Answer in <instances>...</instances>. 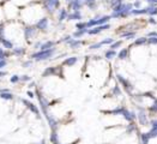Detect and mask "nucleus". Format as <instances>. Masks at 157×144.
Listing matches in <instances>:
<instances>
[{
    "mask_svg": "<svg viewBox=\"0 0 157 144\" xmlns=\"http://www.w3.org/2000/svg\"><path fill=\"white\" fill-rule=\"evenodd\" d=\"M10 82H11L12 84H16V83L21 82V76H18V75H13L12 77L10 78Z\"/></svg>",
    "mask_w": 157,
    "mask_h": 144,
    "instance_id": "34",
    "label": "nucleus"
},
{
    "mask_svg": "<svg viewBox=\"0 0 157 144\" xmlns=\"http://www.w3.org/2000/svg\"><path fill=\"white\" fill-rule=\"evenodd\" d=\"M26 95L30 97V99H33V97H35V92L34 91H30V90H28V92H26Z\"/></svg>",
    "mask_w": 157,
    "mask_h": 144,
    "instance_id": "43",
    "label": "nucleus"
},
{
    "mask_svg": "<svg viewBox=\"0 0 157 144\" xmlns=\"http://www.w3.org/2000/svg\"><path fill=\"white\" fill-rule=\"evenodd\" d=\"M100 48H102V45H101V42H96V43H94V45H90V46H89V49H91V51H95V49H100Z\"/></svg>",
    "mask_w": 157,
    "mask_h": 144,
    "instance_id": "33",
    "label": "nucleus"
},
{
    "mask_svg": "<svg viewBox=\"0 0 157 144\" xmlns=\"http://www.w3.org/2000/svg\"><path fill=\"white\" fill-rule=\"evenodd\" d=\"M105 59L110 60V59L118 56V53H117V51H113V49H109V48H108V51H105Z\"/></svg>",
    "mask_w": 157,
    "mask_h": 144,
    "instance_id": "24",
    "label": "nucleus"
},
{
    "mask_svg": "<svg viewBox=\"0 0 157 144\" xmlns=\"http://www.w3.org/2000/svg\"><path fill=\"white\" fill-rule=\"evenodd\" d=\"M37 28L35 25H33V24H28V25L24 26V29H23V34H24V37L25 40L28 41H30V40L35 39L36 37V35H37Z\"/></svg>",
    "mask_w": 157,
    "mask_h": 144,
    "instance_id": "6",
    "label": "nucleus"
},
{
    "mask_svg": "<svg viewBox=\"0 0 157 144\" xmlns=\"http://www.w3.org/2000/svg\"><path fill=\"white\" fill-rule=\"evenodd\" d=\"M6 75H7V72H6V71L0 70V78H1V77H4V76H6Z\"/></svg>",
    "mask_w": 157,
    "mask_h": 144,
    "instance_id": "45",
    "label": "nucleus"
},
{
    "mask_svg": "<svg viewBox=\"0 0 157 144\" xmlns=\"http://www.w3.org/2000/svg\"><path fill=\"white\" fill-rule=\"evenodd\" d=\"M54 47H55V42L52 41V40H48V41L42 42L40 51H47V49H51V48H54Z\"/></svg>",
    "mask_w": 157,
    "mask_h": 144,
    "instance_id": "15",
    "label": "nucleus"
},
{
    "mask_svg": "<svg viewBox=\"0 0 157 144\" xmlns=\"http://www.w3.org/2000/svg\"><path fill=\"white\" fill-rule=\"evenodd\" d=\"M120 37L125 40H132L136 37V31H125L122 34H120Z\"/></svg>",
    "mask_w": 157,
    "mask_h": 144,
    "instance_id": "22",
    "label": "nucleus"
},
{
    "mask_svg": "<svg viewBox=\"0 0 157 144\" xmlns=\"http://www.w3.org/2000/svg\"><path fill=\"white\" fill-rule=\"evenodd\" d=\"M85 34H88V29H84V30H76L73 33V37L75 39H82Z\"/></svg>",
    "mask_w": 157,
    "mask_h": 144,
    "instance_id": "25",
    "label": "nucleus"
},
{
    "mask_svg": "<svg viewBox=\"0 0 157 144\" xmlns=\"http://www.w3.org/2000/svg\"><path fill=\"white\" fill-rule=\"evenodd\" d=\"M12 54L16 55V56H22V55L25 54V48H23V47H13Z\"/></svg>",
    "mask_w": 157,
    "mask_h": 144,
    "instance_id": "21",
    "label": "nucleus"
},
{
    "mask_svg": "<svg viewBox=\"0 0 157 144\" xmlns=\"http://www.w3.org/2000/svg\"><path fill=\"white\" fill-rule=\"evenodd\" d=\"M67 21H78V22H80L82 21V13H80V11H73V12L68 13Z\"/></svg>",
    "mask_w": 157,
    "mask_h": 144,
    "instance_id": "14",
    "label": "nucleus"
},
{
    "mask_svg": "<svg viewBox=\"0 0 157 144\" xmlns=\"http://www.w3.org/2000/svg\"><path fill=\"white\" fill-rule=\"evenodd\" d=\"M110 29V24H105V25H98V26H94L91 29H88V35H98L101 34L102 31Z\"/></svg>",
    "mask_w": 157,
    "mask_h": 144,
    "instance_id": "8",
    "label": "nucleus"
},
{
    "mask_svg": "<svg viewBox=\"0 0 157 144\" xmlns=\"http://www.w3.org/2000/svg\"><path fill=\"white\" fill-rule=\"evenodd\" d=\"M22 65H23V67H26V68H28V67H31V66H33V60L30 59V60H28V61H24Z\"/></svg>",
    "mask_w": 157,
    "mask_h": 144,
    "instance_id": "40",
    "label": "nucleus"
},
{
    "mask_svg": "<svg viewBox=\"0 0 157 144\" xmlns=\"http://www.w3.org/2000/svg\"><path fill=\"white\" fill-rule=\"evenodd\" d=\"M60 66H52V67H47L43 73L42 77H51V76H59L60 75Z\"/></svg>",
    "mask_w": 157,
    "mask_h": 144,
    "instance_id": "7",
    "label": "nucleus"
},
{
    "mask_svg": "<svg viewBox=\"0 0 157 144\" xmlns=\"http://www.w3.org/2000/svg\"><path fill=\"white\" fill-rule=\"evenodd\" d=\"M67 16H68L67 10H66V9H60V10H59V13H58V21H59V22L65 21V19H67Z\"/></svg>",
    "mask_w": 157,
    "mask_h": 144,
    "instance_id": "19",
    "label": "nucleus"
},
{
    "mask_svg": "<svg viewBox=\"0 0 157 144\" xmlns=\"http://www.w3.org/2000/svg\"><path fill=\"white\" fill-rule=\"evenodd\" d=\"M10 56V53L4 48H0V60H6Z\"/></svg>",
    "mask_w": 157,
    "mask_h": 144,
    "instance_id": "30",
    "label": "nucleus"
},
{
    "mask_svg": "<svg viewBox=\"0 0 157 144\" xmlns=\"http://www.w3.org/2000/svg\"><path fill=\"white\" fill-rule=\"evenodd\" d=\"M78 61V58L77 56H70V58H66L65 60L63 61V66H68V67H72L77 64Z\"/></svg>",
    "mask_w": 157,
    "mask_h": 144,
    "instance_id": "13",
    "label": "nucleus"
},
{
    "mask_svg": "<svg viewBox=\"0 0 157 144\" xmlns=\"http://www.w3.org/2000/svg\"><path fill=\"white\" fill-rule=\"evenodd\" d=\"M35 85H36V84H35V82H30V84H29V88L31 89V88H34Z\"/></svg>",
    "mask_w": 157,
    "mask_h": 144,
    "instance_id": "46",
    "label": "nucleus"
},
{
    "mask_svg": "<svg viewBox=\"0 0 157 144\" xmlns=\"http://www.w3.org/2000/svg\"><path fill=\"white\" fill-rule=\"evenodd\" d=\"M0 99H2V100H7V101H11V100H13V94L11 91L0 92Z\"/></svg>",
    "mask_w": 157,
    "mask_h": 144,
    "instance_id": "28",
    "label": "nucleus"
},
{
    "mask_svg": "<svg viewBox=\"0 0 157 144\" xmlns=\"http://www.w3.org/2000/svg\"><path fill=\"white\" fill-rule=\"evenodd\" d=\"M124 1L122 0H110V6L114 9L115 6H118V5H120V4H122Z\"/></svg>",
    "mask_w": 157,
    "mask_h": 144,
    "instance_id": "37",
    "label": "nucleus"
},
{
    "mask_svg": "<svg viewBox=\"0 0 157 144\" xmlns=\"http://www.w3.org/2000/svg\"><path fill=\"white\" fill-rule=\"evenodd\" d=\"M147 23H149V24H152V25H156L157 21L155 19V17H150V18L147 19Z\"/></svg>",
    "mask_w": 157,
    "mask_h": 144,
    "instance_id": "41",
    "label": "nucleus"
},
{
    "mask_svg": "<svg viewBox=\"0 0 157 144\" xmlns=\"http://www.w3.org/2000/svg\"><path fill=\"white\" fill-rule=\"evenodd\" d=\"M136 131H137V126H136L134 121L133 123H128V125L126 126V134H133Z\"/></svg>",
    "mask_w": 157,
    "mask_h": 144,
    "instance_id": "23",
    "label": "nucleus"
},
{
    "mask_svg": "<svg viewBox=\"0 0 157 144\" xmlns=\"http://www.w3.org/2000/svg\"><path fill=\"white\" fill-rule=\"evenodd\" d=\"M114 43V39H112V37H105L101 41V45L102 46H110V45H113Z\"/></svg>",
    "mask_w": 157,
    "mask_h": 144,
    "instance_id": "31",
    "label": "nucleus"
},
{
    "mask_svg": "<svg viewBox=\"0 0 157 144\" xmlns=\"http://www.w3.org/2000/svg\"><path fill=\"white\" fill-rule=\"evenodd\" d=\"M49 141L52 144H59L60 143V137L58 134V131H51L49 134Z\"/></svg>",
    "mask_w": 157,
    "mask_h": 144,
    "instance_id": "16",
    "label": "nucleus"
},
{
    "mask_svg": "<svg viewBox=\"0 0 157 144\" xmlns=\"http://www.w3.org/2000/svg\"><path fill=\"white\" fill-rule=\"evenodd\" d=\"M139 139H140L142 144H149L150 141H151V137H150L149 132H142V133L139 134Z\"/></svg>",
    "mask_w": 157,
    "mask_h": 144,
    "instance_id": "17",
    "label": "nucleus"
},
{
    "mask_svg": "<svg viewBox=\"0 0 157 144\" xmlns=\"http://www.w3.org/2000/svg\"><path fill=\"white\" fill-rule=\"evenodd\" d=\"M31 80V77L28 76V75H24V76H21V82H30Z\"/></svg>",
    "mask_w": 157,
    "mask_h": 144,
    "instance_id": "39",
    "label": "nucleus"
},
{
    "mask_svg": "<svg viewBox=\"0 0 157 144\" xmlns=\"http://www.w3.org/2000/svg\"><path fill=\"white\" fill-rule=\"evenodd\" d=\"M130 58V47L128 48H122L120 49V52L118 53V59L119 60H126Z\"/></svg>",
    "mask_w": 157,
    "mask_h": 144,
    "instance_id": "12",
    "label": "nucleus"
},
{
    "mask_svg": "<svg viewBox=\"0 0 157 144\" xmlns=\"http://www.w3.org/2000/svg\"><path fill=\"white\" fill-rule=\"evenodd\" d=\"M109 19H110V14H108V16H98V17H96V18H92V19H90V21L86 22L88 29H91V28H94V26L108 24Z\"/></svg>",
    "mask_w": 157,
    "mask_h": 144,
    "instance_id": "2",
    "label": "nucleus"
},
{
    "mask_svg": "<svg viewBox=\"0 0 157 144\" xmlns=\"http://www.w3.org/2000/svg\"><path fill=\"white\" fill-rule=\"evenodd\" d=\"M133 9H142V1L140 0H137L133 2Z\"/></svg>",
    "mask_w": 157,
    "mask_h": 144,
    "instance_id": "38",
    "label": "nucleus"
},
{
    "mask_svg": "<svg viewBox=\"0 0 157 144\" xmlns=\"http://www.w3.org/2000/svg\"><path fill=\"white\" fill-rule=\"evenodd\" d=\"M40 144H46V142H44V141L42 139V141H41V143H40Z\"/></svg>",
    "mask_w": 157,
    "mask_h": 144,
    "instance_id": "47",
    "label": "nucleus"
},
{
    "mask_svg": "<svg viewBox=\"0 0 157 144\" xmlns=\"http://www.w3.org/2000/svg\"><path fill=\"white\" fill-rule=\"evenodd\" d=\"M145 45H147V37H146V36L138 37V39L133 42V46H137V47H138V46H145Z\"/></svg>",
    "mask_w": 157,
    "mask_h": 144,
    "instance_id": "20",
    "label": "nucleus"
},
{
    "mask_svg": "<svg viewBox=\"0 0 157 144\" xmlns=\"http://www.w3.org/2000/svg\"><path fill=\"white\" fill-rule=\"evenodd\" d=\"M121 46H122V41H121V40H119V41H114V43L109 46V49L117 51V49H118V48H120Z\"/></svg>",
    "mask_w": 157,
    "mask_h": 144,
    "instance_id": "29",
    "label": "nucleus"
},
{
    "mask_svg": "<svg viewBox=\"0 0 157 144\" xmlns=\"http://www.w3.org/2000/svg\"><path fill=\"white\" fill-rule=\"evenodd\" d=\"M149 5H157V0H146Z\"/></svg>",
    "mask_w": 157,
    "mask_h": 144,
    "instance_id": "44",
    "label": "nucleus"
},
{
    "mask_svg": "<svg viewBox=\"0 0 157 144\" xmlns=\"http://www.w3.org/2000/svg\"><path fill=\"white\" fill-rule=\"evenodd\" d=\"M147 45H150V46H156L157 37H147Z\"/></svg>",
    "mask_w": 157,
    "mask_h": 144,
    "instance_id": "36",
    "label": "nucleus"
},
{
    "mask_svg": "<svg viewBox=\"0 0 157 144\" xmlns=\"http://www.w3.org/2000/svg\"><path fill=\"white\" fill-rule=\"evenodd\" d=\"M147 111L150 112V114H157V97L154 100V102H152V105L149 106V108H147Z\"/></svg>",
    "mask_w": 157,
    "mask_h": 144,
    "instance_id": "26",
    "label": "nucleus"
},
{
    "mask_svg": "<svg viewBox=\"0 0 157 144\" xmlns=\"http://www.w3.org/2000/svg\"><path fill=\"white\" fill-rule=\"evenodd\" d=\"M0 43L2 45V47H4L5 49H11V51H12L13 47H14V43H13L11 40L6 39V37L0 39Z\"/></svg>",
    "mask_w": 157,
    "mask_h": 144,
    "instance_id": "11",
    "label": "nucleus"
},
{
    "mask_svg": "<svg viewBox=\"0 0 157 144\" xmlns=\"http://www.w3.org/2000/svg\"><path fill=\"white\" fill-rule=\"evenodd\" d=\"M35 26L37 28V30L40 31H46L49 26V19L47 17H43V18H40L39 21L35 23Z\"/></svg>",
    "mask_w": 157,
    "mask_h": 144,
    "instance_id": "9",
    "label": "nucleus"
},
{
    "mask_svg": "<svg viewBox=\"0 0 157 144\" xmlns=\"http://www.w3.org/2000/svg\"><path fill=\"white\" fill-rule=\"evenodd\" d=\"M67 45L70 46V48L76 49V48H78V47H80V46L83 45V41H80V40H78V39H71V41H70Z\"/></svg>",
    "mask_w": 157,
    "mask_h": 144,
    "instance_id": "18",
    "label": "nucleus"
},
{
    "mask_svg": "<svg viewBox=\"0 0 157 144\" xmlns=\"http://www.w3.org/2000/svg\"><path fill=\"white\" fill-rule=\"evenodd\" d=\"M137 120H138V123H139L140 126H147V125H150V120H149L147 113H146V109H145L144 107L138 106Z\"/></svg>",
    "mask_w": 157,
    "mask_h": 144,
    "instance_id": "4",
    "label": "nucleus"
},
{
    "mask_svg": "<svg viewBox=\"0 0 157 144\" xmlns=\"http://www.w3.org/2000/svg\"><path fill=\"white\" fill-rule=\"evenodd\" d=\"M76 28H77V30H84V29H88V24H86V22H77L76 23Z\"/></svg>",
    "mask_w": 157,
    "mask_h": 144,
    "instance_id": "32",
    "label": "nucleus"
},
{
    "mask_svg": "<svg viewBox=\"0 0 157 144\" xmlns=\"http://www.w3.org/2000/svg\"><path fill=\"white\" fill-rule=\"evenodd\" d=\"M150 126H151V129H152V130L157 131V118L151 119V120H150Z\"/></svg>",
    "mask_w": 157,
    "mask_h": 144,
    "instance_id": "35",
    "label": "nucleus"
},
{
    "mask_svg": "<svg viewBox=\"0 0 157 144\" xmlns=\"http://www.w3.org/2000/svg\"><path fill=\"white\" fill-rule=\"evenodd\" d=\"M117 79H118L119 82V85L122 87L124 90L127 92V94L132 95V92L134 91V85L132 84L131 82L126 78V77H124L122 75H117Z\"/></svg>",
    "mask_w": 157,
    "mask_h": 144,
    "instance_id": "3",
    "label": "nucleus"
},
{
    "mask_svg": "<svg viewBox=\"0 0 157 144\" xmlns=\"http://www.w3.org/2000/svg\"><path fill=\"white\" fill-rule=\"evenodd\" d=\"M42 6L47 12L54 13L60 7V0H42Z\"/></svg>",
    "mask_w": 157,
    "mask_h": 144,
    "instance_id": "5",
    "label": "nucleus"
},
{
    "mask_svg": "<svg viewBox=\"0 0 157 144\" xmlns=\"http://www.w3.org/2000/svg\"><path fill=\"white\" fill-rule=\"evenodd\" d=\"M146 37H157V31H150L146 34Z\"/></svg>",
    "mask_w": 157,
    "mask_h": 144,
    "instance_id": "42",
    "label": "nucleus"
},
{
    "mask_svg": "<svg viewBox=\"0 0 157 144\" xmlns=\"http://www.w3.org/2000/svg\"><path fill=\"white\" fill-rule=\"evenodd\" d=\"M56 53V48H51V49H47V51H37V52L33 53L30 55V59L35 60V61H43V60H47L49 58H53V55Z\"/></svg>",
    "mask_w": 157,
    "mask_h": 144,
    "instance_id": "1",
    "label": "nucleus"
},
{
    "mask_svg": "<svg viewBox=\"0 0 157 144\" xmlns=\"http://www.w3.org/2000/svg\"><path fill=\"white\" fill-rule=\"evenodd\" d=\"M21 101L24 103V105L26 106V108L33 113V114H35V115H37L40 118V109L37 108V106L34 105L33 102H30V101H28V100H25V99H21Z\"/></svg>",
    "mask_w": 157,
    "mask_h": 144,
    "instance_id": "10",
    "label": "nucleus"
},
{
    "mask_svg": "<svg viewBox=\"0 0 157 144\" xmlns=\"http://www.w3.org/2000/svg\"><path fill=\"white\" fill-rule=\"evenodd\" d=\"M110 94H112L113 96H117V97L121 96V95H122V91H121V89H120V85H118V84H117V85H114Z\"/></svg>",
    "mask_w": 157,
    "mask_h": 144,
    "instance_id": "27",
    "label": "nucleus"
}]
</instances>
